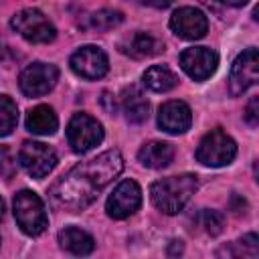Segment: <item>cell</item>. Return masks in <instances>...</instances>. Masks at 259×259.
Here are the masks:
<instances>
[{"mask_svg":"<svg viewBox=\"0 0 259 259\" xmlns=\"http://www.w3.org/2000/svg\"><path fill=\"white\" fill-rule=\"evenodd\" d=\"M174 158V146L168 142H148L140 148L138 160L142 166L152 168V170H162L166 168Z\"/></svg>","mask_w":259,"mask_h":259,"instance_id":"16","label":"cell"},{"mask_svg":"<svg viewBox=\"0 0 259 259\" xmlns=\"http://www.w3.org/2000/svg\"><path fill=\"white\" fill-rule=\"evenodd\" d=\"M237 245H239V251H235V255H251V257H255V255H257L259 241H257V235H255V233L245 235L243 239H239V241H237Z\"/></svg>","mask_w":259,"mask_h":259,"instance_id":"24","label":"cell"},{"mask_svg":"<svg viewBox=\"0 0 259 259\" xmlns=\"http://www.w3.org/2000/svg\"><path fill=\"white\" fill-rule=\"evenodd\" d=\"M10 26L28 42L45 45L53 42L57 36V28L38 8H22L10 18Z\"/></svg>","mask_w":259,"mask_h":259,"instance_id":"5","label":"cell"},{"mask_svg":"<svg viewBox=\"0 0 259 259\" xmlns=\"http://www.w3.org/2000/svg\"><path fill=\"white\" fill-rule=\"evenodd\" d=\"M198 188V178L194 174H178L152 182L150 198L158 210L164 214H178Z\"/></svg>","mask_w":259,"mask_h":259,"instance_id":"2","label":"cell"},{"mask_svg":"<svg viewBox=\"0 0 259 259\" xmlns=\"http://www.w3.org/2000/svg\"><path fill=\"white\" fill-rule=\"evenodd\" d=\"M142 81L148 89H152L156 93H166L178 85V75L168 65H152L142 75Z\"/></svg>","mask_w":259,"mask_h":259,"instance_id":"20","label":"cell"},{"mask_svg":"<svg viewBox=\"0 0 259 259\" xmlns=\"http://www.w3.org/2000/svg\"><path fill=\"white\" fill-rule=\"evenodd\" d=\"M119 51L132 59H148L160 55L164 51V42L150 32L138 30L119 40Z\"/></svg>","mask_w":259,"mask_h":259,"instance_id":"15","label":"cell"},{"mask_svg":"<svg viewBox=\"0 0 259 259\" xmlns=\"http://www.w3.org/2000/svg\"><path fill=\"white\" fill-rule=\"evenodd\" d=\"M259 77V53L255 47L245 49L231 67L229 73V93L231 95H243L251 85L257 83Z\"/></svg>","mask_w":259,"mask_h":259,"instance_id":"9","label":"cell"},{"mask_svg":"<svg viewBox=\"0 0 259 259\" xmlns=\"http://www.w3.org/2000/svg\"><path fill=\"white\" fill-rule=\"evenodd\" d=\"M69 65H71L75 75H79L83 79H89V81L101 79L109 71V59H107L105 51L101 47H95V45L79 47L71 55Z\"/></svg>","mask_w":259,"mask_h":259,"instance_id":"10","label":"cell"},{"mask_svg":"<svg viewBox=\"0 0 259 259\" xmlns=\"http://www.w3.org/2000/svg\"><path fill=\"white\" fill-rule=\"evenodd\" d=\"M59 245L71 255H89L95 249V241L79 227H67L59 233Z\"/></svg>","mask_w":259,"mask_h":259,"instance_id":"19","label":"cell"},{"mask_svg":"<svg viewBox=\"0 0 259 259\" xmlns=\"http://www.w3.org/2000/svg\"><path fill=\"white\" fill-rule=\"evenodd\" d=\"M4 214H6V204H4V198L0 196V221L4 219Z\"/></svg>","mask_w":259,"mask_h":259,"instance_id":"28","label":"cell"},{"mask_svg":"<svg viewBox=\"0 0 259 259\" xmlns=\"http://www.w3.org/2000/svg\"><path fill=\"white\" fill-rule=\"evenodd\" d=\"M18 164L28 176L40 180L55 170L57 152L42 142H24L18 152Z\"/></svg>","mask_w":259,"mask_h":259,"instance_id":"7","label":"cell"},{"mask_svg":"<svg viewBox=\"0 0 259 259\" xmlns=\"http://www.w3.org/2000/svg\"><path fill=\"white\" fill-rule=\"evenodd\" d=\"M123 170V156L119 150H107L87 162H79L63 178L51 186V198L57 206L71 212L89 206L97 194Z\"/></svg>","mask_w":259,"mask_h":259,"instance_id":"1","label":"cell"},{"mask_svg":"<svg viewBox=\"0 0 259 259\" xmlns=\"http://www.w3.org/2000/svg\"><path fill=\"white\" fill-rule=\"evenodd\" d=\"M174 0H144V4L152 6V8H168Z\"/></svg>","mask_w":259,"mask_h":259,"instance_id":"26","label":"cell"},{"mask_svg":"<svg viewBox=\"0 0 259 259\" xmlns=\"http://www.w3.org/2000/svg\"><path fill=\"white\" fill-rule=\"evenodd\" d=\"M237 156V144L235 140L225 134L223 130H210L196 148V160L210 168L229 166Z\"/></svg>","mask_w":259,"mask_h":259,"instance_id":"4","label":"cell"},{"mask_svg":"<svg viewBox=\"0 0 259 259\" xmlns=\"http://www.w3.org/2000/svg\"><path fill=\"white\" fill-rule=\"evenodd\" d=\"M198 221H200V227L204 229V233H208L210 237L221 235L223 229H225V217H223V212H219V210L204 208V210L200 212Z\"/></svg>","mask_w":259,"mask_h":259,"instance_id":"23","label":"cell"},{"mask_svg":"<svg viewBox=\"0 0 259 259\" xmlns=\"http://www.w3.org/2000/svg\"><path fill=\"white\" fill-rule=\"evenodd\" d=\"M16 123H18L16 103L8 95H0V138L10 136Z\"/></svg>","mask_w":259,"mask_h":259,"instance_id":"22","label":"cell"},{"mask_svg":"<svg viewBox=\"0 0 259 259\" xmlns=\"http://www.w3.org/2000/svg\"><path fill=\"white\" fill-rule=\"evenodd\" d=\"M121 107H123L125 119L130 123H142V121L148 119L150 103H148V99L144 97V93L136 85H130V87L123 89V93H121Z\"/></svg>","mask_w":259,"mask_h":259,"instance_id":"18","label":"cell"},{"mask_svg":"<svg viewBox=\"0 0 259 259\" xmlns=\"http://www.w3.org/2000/svg\"><path fill=\"white\" fill-rule=\"evenodd\" d=\"M243 117H245V121H247L249 125H253V127L259 123V97H251V101H249L247 107H245Z\"/></svg>","mask_w":259,"mask_h":259,"instance_id":"25","label":"cell"},{"mask_svg":"<svg viewBox=\"0 0 259 259\" xmlns=\"http://www.w3.org/2000/svg\"><path fill=\"white\" fill-rule=\"evenodd\" d=\"M59 81V69L51 63H32L22 69L18 77V87L26 97L47 95Z\"/></svg>","mask_w":259,"mask_h":259,"instance_id":"8","label":"cell"},{"mask_svg":"<svg viewBox=\"0 0 259 259\" xmlns=\"http://www.w3.org/2000/svg\"><path fill=\"white\" fill-rule=\"evenodd\" d=\"M219 2H223V4H227V6H235V8H239V6H245L249 0H219Z\"/></svg>","mask_w":259,"mask_h":259,"instance_id":"27","label":"cell"},{"mask_svg":"<svg viewBox=\"0 0 259 259\" xmlns=\"http://www.w3.org/2000/svg\"><path fill=\"white\" fill-rule=\"evenodd\" d=\"M142 206V188L138 186L136 180H121L113 192L109 194L107 202H105V210L111 219L121 221L127 219L130 214H134L138 208Z\"/></svg>","mask_w":259,"mask_h":259,"instance_id":"11","label":"cell"},{"mask_svg":"<svg viewBox=\"0 0 259 259\" xmlns=\"http://www.w3.org/2000/svg\"><path fill=\"white\" fill-rule=\"evenodd\" d=\"M182 71L194 81H206L219 67V55L208 47H190L180 53Z\"/></svg>","mask_w":259,"mask_h":259,"instance_id":"13","label":"cell"},{"mask_svg":"<svg viewBox=\"0 0 259 259\" xmlns=\"http://www.w3.org/2000/svg\"><path fill=\"white\" fill-rule=\"evenodd\" d=\"M12 210H14V219L18 223L20 231L28 237H38L49 227V217H47L45 202L32 190L16 192L14 200H12Z\"/></svg>","mask_w":259,"mask_h":259,"instance_id":"3","label":"cell"},{"mask_svg":"<svg viewBox=\"0 0 259 259\" xmlns=\"http://www.w3.org/2000/svg\"><path fill=\"white\" fill-rule=\"evenodd\" d=\"M67 142L75 154H85L103 142V125L89 113H75L67 123Z\"/></svg>","mask_w":259,"mask_h":259,"instance_id":"6","label":"cell"},{"mask_svg":"<svg viewBox=\"0 0 259 259\" xmlns=\"http://www.w3.org/2000/svg\"><path fill=\"white\" fill-rule=\"evenodd\" d=\"M168 24H170L172 32L184 40H198L208 30L206 14L194 6H182V8L174 10Z\"/></svg>","mask_w":259,"mask_h":259,"instance_id":"12","label":"cell"},{"mask_svg":"<svg viewBox=\"0 0 259 259\" xmlns=\"http://www.w3.org/2000/svg\"><path fill=\"white\" fill-rule=\"evenodd\" d=\"M190 123H192V111L184 101L178 99L166 101L158 111V125L166 134H174V136L184 134L186 130H190Z\"/></svg>","mask_w":259,"mask_h":259,"instance_id":"14","label":"cell"},{"mask_svg":"<svg viewBox=\"0 0 259 259\" xmlns=\"http://www.w3.org/2000/svg\"><path fill=\"white\" fill-rule=\"evenodd\" d=\"M123 22V14L113 8H101L87 16V22L83 24L89 30H111Z\"/></svg>","mask_w":259,"mask_h":259,"instance_id":"21","label":"cell"},{"mask_svg":"<svg viewBox=\"0 0 259 259\" xmlns=\"http://www.w3.org/2000/svg\"><path fill=\"white\" fill-rule=\"evenodd\" d=\"M26 130L34 136H53L59 127L57 113L49 105H36L26 113Z\"/></svg>","mask_w":259,"mask_h":259,"instance_id":"17","label":"cell"}]
</instances>
